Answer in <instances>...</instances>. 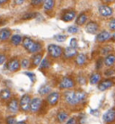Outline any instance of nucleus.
Returning <instances> with one entry per match:
<instances>
[{
    "mask_svg": "<svg viewBox=\"0 0 115 124\" xmlns=\"http://www.w3.org/2000/svg\"><path fill=\"white\" fill-rule=\"evenodd\" d=\"M66 102L71 106L84 102L86 99V93L84 91H67L64 93Z\"/></svg>",
    "mask_w": 115,
    "mask_h": 124,
    "instance_id": "1",
    "label": "nucleus"
},
{
    "mask_svg": "<svg viewBox=\"0 0 115 124\" xmlns=\"http://www.w3.org/2000/svg\"><path fill=\"white\" fill-rule=\"evenodd\" d=\"M23 45L29 53H37L41 49V45L40 43H36V42L32 41L31 38L25 37L23 40Z\"/></svg>",
    "mask_w": 115,
    "mask_h": 124,
    "instance_id": "2",
    "label": "nucleus"
},
{
    "mask_svg": "<svg viewBox=\"0 0 115 124\" xmlns=\"http://www.w3.org/2000/svg\"><path fill=\"white\" fill-rule=\"evenodd\" d=\"M31 96L28 94H24L21 97L19 101V110H21L24 112H27L30 110V103H31Z\"/></svg>",
    "mask_w": 115,
    "mask_h": 124,
    "instance_id": "3",
    "label": "nucleus"
},
{
    "mask_svg": "<svg viewBox=\"0 0 115 124\" xmlns=\"http://www.w3.org/2000/svg\"><path fill=\"white\" fill-rule=\"evenodd\" d=\"M48 51L49 54L51 57L53 58H58L62 54H63V50L60 46L56 45H50L48 46Z\"/></svg>",
    "mask_w": 115,
    "mask_h": 124,
    "instance_id": "4",
    "label": "nucleus"
},
{
    "mask_svg": "<svg viewBox=\"0 0 115 124\" xmlns=\"http://www.w3.org/2000/svg\"><path fill=\"white\" fill-rule=\"evenodd\" d=\"M7 110L10 111L11 113H16L19 110V102L17 99L14 98V99H10L7 101Z\"/></svg>",
    "mask_w": 115,
    "mask_h": 124,
    "instance_id": "5",
    "label": "nucleus"
},
{
    "mask_svg": "<svg viewBox=\"0 0 115 124\" xmlns=\"http://www.w3.org/2000/svg\"><path fill=\"white\" fill-rule=\"evenodd\" d=\"M74 86H75L74 81L71 78H69V77H64L60 81V83H59V88L60 89L69 90L71 89V88H73Z\"/></svg>",
    "mask_w": 115,
    "mask_h": 124,
    "instance_id": "6",
    "label": "nucleus"
},
{
    "mask_svg": "<svg viewBox=\"0 0 115 124\" xmlns=\"http://www.w3.org/2000/svg\"><path fill=\"white\" fill-rule=\"evenodd\" d=\"M41 106V100L40 98H33L32 100H31L30 103V111L31 112H38Z\"/></svg>",
    "mask_w": 115,
    "mask_h": 124,
    "instance_id": "7",
    "label": "nucleus"
},
{
    "mask_svg": "<svg viewBox=\"0 0 115 124\" xmlns=\"http://www.w3.org/2000/svg\"><path fill=\"white\" fill-rule=\"evenodd\" d=\"M103 121L106 123H112L115 121V109H110L103 114Z\"/></svg>",
    "mask_w": 115,
    "mask_h": 124,
    "instance_id": "8",
    "label": "nucleus"
},
{
    "mask_svg": "<svg viewBox=\"0 0 115 124\" xmlns=\"http://www.w3.org/2000/svg\"><path fill=\"white\" fill-rule=\"evenodd\" d=\"M59 99V93H51L47 97V102L51 106H54L58 103Z\"/></svg>",
    "mask_w": 115,
    "mask_h": 124,
    "instance_id": "9",
    "label": "nucleus"
},
{
    "mask_svg": "<svg viewBox=\"0 0 115 124\" xmlns=\"http://www.w3.org/2000/svg\"><path fill=\"white\" fill-rule=\"evenodd\" d=\"M113 81L111 79H106V80H103V81H102L101 83H99L98 85V89L100 91H105V90L107 89H110L111 87L113 86Z\"/></svg>",
    "mask_w": 115,
    "mask_h": 124,
    "instance_id": "10",
    "label": "nucleus"
},
{
    "mask_svg": "<svg viewBox=\"0 0 115 124\" xmlns=\"http://www.w3.org/2000/svg\"><path fill=\"white\" fill-rule=\"evenodd\" d=\"M20 68V62L17 59H12L7 63V69L10 72H16Z\"/></svg>",
    "mask_w": 115,
    "mask_h": 124,
    "instance_id": "11",
    "label": "nucleus"
},
{
    "mask_svg": "<svg viewBox=\"0 0 115 124\" xmlns=\"http://www.w3.org/2000/svg\"><path fill=\"white\" fill-rule=\"evenodd\" d=\"M99 12L100 14L102 16H110L112 15V9L108 6H105V5H102V6H100L99 7Z\"/></svg>",
    "mask_w": 115,
    "mask_h": 124,
    "instance_id": "12",
    "label": "nucleus"
},
{
    "mask_svg": "<svg viewBox=\"0 0 115 124\" xmlns=\"http://www.w3.org/2000/svg\"><path fill=\"white\" fill-rule=\"evenodd\" d=\"M12 97V92L9 89H3L0 92V100L2 101H8Z\"/></svg>",
    "mask_w": 115,
    "mask_h": 124,
    "instance_id": "13",
    "label": "nucleus"
},
{
    "mask_svg": "<svg viewBox=\"0 0 115 124\" xmlns=\"http://www.w3.org/2000/svg\"><path fill=\"white\" fill-rule=\"evenodd\" d=\"M98 29H99L98 24H96L95 22H93V21L89 22V23L86 24V27H85L86 32H88L89 34H95L96 32L98 31Z\"/></svg>",
    "mask_w": 115,
    "mask_h": 124,
    "instance_id": "14",
    "label": "nucleus"
},
{
    "mask_svg": "<svg viewBox=\"0 0 115 124\" xmlns=\"http://www.w3.org/2000/svg\"><path fill=\"white\" fill-rule=\"evenodd\" d=\"M110 38H111V34L108 31H102L100 34H98L97 37H96V40L100 42V43H102V42L109 40Z\"/></svg>",
    "mask_w": 115,
    "mask_h": 124,
    "instance_id": "15",
    "label": "nucleus"
},
{
    "mask_svg": "<svg viewBox=\"0 0 115 124\" xmlns=\"http://www.w3.org/2000/svg\"><path fill=\"white\" fill-rule=\"evenodd\" d=\"M76 16V12L75 11H68L66 12L63 16H62V20L65 21V22H69V21H72Z\"/></svg>",
    "mask_w": 115,
    "mask_h": 124,
    "instance_id": "16",
    "label": "nucleus"
},
{
    "mask_svg": "<svg viewBox=\"0 0 115 124\" xmlns=\"http://www.w3.org/2000/svg\"><path fill=\"white\" fill-rule=\"evenodd\" d=\"M11 36V31L9 29H1L0 30V41H6Z\"/></svg>",
    "mask_w": 115,
    "mask_h": 124,
    "instance_id": "17",
    "label": "nucleus"
},
{
    "mask_svg": "<svg viewBox=\"0 0 115 124\" xmlns=\"http://www.w3.org/2000/svg\"><path fill=\"white\" fill-rule=\"evenodd\" d=\"M115 63V55L113 54H110V55H107L104 59V64L106 66H112L113 64Z\"/></svg>",
    "mask_w": 115,
    "mask_h": 124,
    "instance_id": "18",
    "label": "nucleus"
},
{
    "mask_svg": "<svg viewBox=\"0 0 115 124\" xmlns=\"http://www.w3.org/2000/svg\"><path fill=\"white\" fill-rule=\"evenodd\" d=\"M64 54L67 58H71V57H73V56L77 54V50L72 48V47H67L65 49Z\"/></svg>",
    "mask_w": 115,
    "mask_h": 124,
    "instance_id": "19",
    "label": "nucleus"
},
{
    "mask_svg": "<svg viewBox=\"0 0 115 124\" xmlns=\"http://www.w3.org/2000/svg\"><path fill=\"white\" fill-rule=\"evenodd\" d=\"M86 62V56L84 54H79L76 58V63L77 65H84Z\"/></svg>",
    "mask_w": 115,
    "mask_h": 124,
    "instance_id": "20",
    "label": "nucleus"
},
{
    "mask_svg": "<svg viewBox=\"0 0 115 124\" xmlns=\"http://www.w3.org/2000/svg\"><path fill=\"white\" fill-rule=\"evenodd\" d=\"M55 4V0H44V4H43V7L46 11H50L51 10L53 7H54Z\"/></svg>",
    "mask_w": 115,
    "mask_h": 124,
    "instance_id": "21",
    "label": "nucleus"
},
{
    "mask_svg": "<svg viewBox=\"0 0 115 124\" xmlns=\"http://www.w3.org/2000/svg\"><path fill=\"white\" fill-rule=\"evenodd\" d=\"M86 20H87V16H86L85 13H82V14H80L77 16L76 23H77L78 25H82V24H84L85 22H86Z\"/></svg>",
    "mask_w": 115,
    "mask_h": 124,
    "instance_id": "22",
    "label": "nucleus"
},
{
    "mask_svg": "<svg viewBox=\"0 0 115 124\" xmlns=\"http://www.w3.org/2000/svg\"><path fill=\"white\" fill-rule=\"evenodd\" d=\"M68 117V114L64 111V110H61L59 112H58L57 118H58V121L59 122H64V121H67V119Z\"/></svg>",
    "mask_w": 115,
    "mask_h": 124,
    "instance_id": "23",
    "label": "nucleus"
},
{
    "mask_svg": "<svg viewBox=\"0 0 115 124\" xmlns=\"http://www.w3.org/2000/svg\"><path fill=\"white\" fill-rule=\"evenodd\" d=\"M41 60H42V54H37L32 56V64L34 66H37L41 63Z\"/></svg>",
    "mask_w": 115,
    "mask_h": 124,
    "instance_id": "24",
    "label": "nucleus"
},
{
    "mask_svg": "<svg viewBox=\"0 0 115 124\" xmlns=\"http://www.w3.org/2000/svg\"><path fill=\"white\" fill-rule=\"evenodd\" d=\"M101 80V75L99 73H93L90 77V83L91 84H96Z\"/></svg>",
    "mask_w": 115,
    "mask_h": 124,
    "instance_id": "25",
    "label": "nucleus"
},
{
    "mask_svg": "<svg viewBox=\"0 0 115 124\" xmlns=\"http://www.w3.org/2000/svg\"><path fill=\"white\" fill-rule=\"evenodd\" d=\"M51 91V86H49V85H42V86L39 89V93L41 94V95H45V94H47V93H50Z\"/></svg>",
    "mask_w": 115,
    "mask_h": 124,
    "instance_id": "26",
    "label": "nucleus"
},
{
    "mask_svg": "<svg viewBox=\"0 0 115 124\" xmlns=\"http://www.w3.org/2000/svg\"><path fill=\"white\" fill-rule=\"evenodd\" d=\"M11 42L14 45H18L22 42V37L18 35H14L12 36V39H11Z\"/></svg>",
    "mask_w": 115,
    "mask_h": 124,
    "instance_id": "27",
    "label": "nucleus"
},
{
    "mask_svg": "<svg viewBox=\"0 0 115 124\" xmlns=\"http://www.w3.org/2000/svg\"><path fill=\"white\" fill-rule=\"evenodd\" d=\"M16 122V119H15L14 115H10V116L6 117V121H5V123L6 124H15Z\"/></svg>",
    "mask_w": 115,
    "mask_h": 124,
    "instance_id": "28",
    "label": "nucleus"
},
{
    "mask_svg": "<svg viewBox=\"0 0 115 124\" xmlns=\"http://www.w3.org/2000/svg\"><path fill=\"white\" fill-rule=\"evenodd\" d=\"M51 66V62H49V60L47 58L41 60V69H45V68H49Z\"/></svg>",
    "mask_w": 115,
    "mask_h": 124,
    "instance_id": "29",
    "label": "nucleus"
},
{
    "mask_svg": "<svg viewBox=\"0 0 115 124\" xmlns=\"http://www.w3.org/2000/svg\"><path fill=\"white\" fill-rule=\"evenodd\" d=\"M55 39H56V41L59 42V43H63V42L66 41V39H67V36L65 35H55Z\"/></svg>",
    "mask_w": 115,
    "mask_h": 124,
    "instance_id": "30",
    "label": "nucleus"
},
{
    "mask_svg": "<svg viewBox=\"0 0 115 124\" xmlns=\"http://www.w3.org/2000/svg\"><path fill=\"white\" fill-rule=\"evenodd\" d=\"M79 31V29H78L77 26H76V25H72V26H69L68 28V32L69 34H76V33H77Z\"/></svg>",
    "mask_w": 115,
    "mask_h": 124,
    "instance_id": "31",
    "label": "nucleus"
},
{
    "mask_svg": "<svg viewBox=\"0 0 115 124\" xmlns=\"http://www.w3.org/2000/svg\"><path fill=\"white\" fill-rule=\"evenodd\" d=\"M29 64H30V62H29V60L28 59H24L23 61H22V62L20 63V65L23 67V68H28L29 67Z\"/></svg>",
    "mask_w": 115,
    "mask_h": 124,
    "instance_id": "32",
    "label": "nucleus"
},
{
    "mask_svg": "<svg viewBox=\"0 0 115 124\" xmlns=\"http://www.w3.org/2000/svg\"><path fill=\"white\" fill-rule=\"evenodd\" d=\"M35 16H36L35 13H29V14H25L24 16H23V19H24V20H26V19H31V18H33Z\"/></svg>",
    "mask_w": 115,
    "mask_h": 124,
    "instance_id": "33",
    "label": "nucleus"
},
{
    "mask_svg": "<svg viewBox=\"0 0 115 124\" xmlns=\"http://www.w3.org/2000/svg\"><path fill=\"white\" fill-rule=\"evenodd\" d=\"M112 48L111 47V46H106V47L102 49V54H105L109 53L110 51H112Z\"/></svg>",
    "mask_w": 115,
    "mask_h": 124,
    "instance_id": "34",
    "label": "nucleus"
},
{
    "mask_svg": "<svg viewBox=\"0 0 115 124\" xmlns=\"http://www.w3.org/2000/svg\"><path fill=\"white\" fill-rule=\"evenodd\" d=\"M109 26H110V28L112 30H115V18H113V19H112V20L110 21Z\"/></svg>",
    "mask_w": 115,
    "mask_h": 124,
    "instance_id": "35",
    "label": "nucleus"
},
{
    "mask_svg": "<svg viewBox=\"0 0 115 124\" xmlns=\"http://www.w3.org/2000/svg\"><path fill=\"white\" fill-rule=\"evenodd\" d=\"M70 45H71V46L70 47H72V48L76 49V47L77 46V40L76 39H71V41H70Z\"/></svg>",
    "mask_w": 115,
    "mask_h": 124,
    "instance_id": "36",
    "label": "nucleus"
},
{
    "mask_svg": "<svg viewBox=\"0 0 115 124\" xmlns=\"http://www.w3.org/2000/svg\"><path fill=\"white\" fill-rule=\"evenodd\" d=\"M43 0H32V6H39Z\"/></svg>",
    "mask_w": 115,
    "mask_h": 124,
    "instance_id": "37",
    "label": "nucleus"
},
{
    "mask_svg": "<svg viewBox=\"0 0 115 124\" xmlns=\"http://www.w3.org/2000/svg\"><path fill=\"white\" fill-rule=\"evenodd\" d=\"M6 55L1 54H0V64H3L4 62H6Z\"/></svg>",
    "mask_w": 115,
    "mask_h": 124,
    "instance_id": "38",
    "label": "nucleus"
},
{
    "mask_svg": "<svg viewBox=\"0 0 115 124\" xmlns=\"http://www.w3.org/2000/svg\"><path fill=\"white\" fill-rule=\"evenodd\" d=\"M25 74H26L27 76H29L32 82H34V81H35V75H34L33 73H32V72H26Z\"/></svg>",
    "mask_w": 115,
    "mask_h": 124,
    "instance_id": "39",
    "label": "nucleus"
},
{
    "mask_svg": "<svg viewBox=\"0 0 115 124\" xmlns=\"http://www.w3.org/2000/svg\"><path fill=\"white\" fill-rule=\"evenodd\" d=\"M66 124H77V121H76L75 118H71V119L68 120V122H67Z\"/></svg>",
    "mask_w": 115,
    "mask_h": 124,
    "instance_id": "40",
    "label": "nucleus"
},
{
    "mask_svg": "<svg viewBox=\"0 0 115 124\" xmlns=\"http://www.w3.org/2000/svg\"><path fill=\"white\" fill-rule=\"evenodd\" d=\"M113 73H114V70H107V71L105 72V75L110 76V75H112Z\"/></svg>",
    "mask_w": 115,
    "mask_h": 124,
    "instance_id": "41",
    "label": "nucleus"
},
{
    "mask_svg": "<svg viewBox=\"0 0 115 124\" xmlns=\"http://www.w3.org/2000/svg\"><path fill=\"white\" fill-rule=\"evenodd\" d=\"M102 59H99L98 61H97V63H96V69H100L102 67Z\"/></svg>",
    "mask_w": 115,
    "mask_h": 124,
    "instance_id": "42",
    "label": "nucleus"
},
{
    "mask_svg": "<svg viewBox=\"0 0 115 124\" xmlns=\"http://www.w3.org/2000/svg\"><path fill=\"white\" fill-rule=\"evenodd\" d=\"M78 83H81V84H84L85 83V79L84 77H78Z\"/></svg>",
    "mask_w": 115,
    "mask_h": 124,
    "instance_id": "43",
    "label": "nucleus"
},
{
    "mask_svg": "<svg viewBox=\"0 0 115 124\" xmlns=\"http://www.w3.org/2000/svg\"><path fill=\"white\" fill-rule=\"evenodd\" d=\"M25 0H14V2H15V4H17V5H22V4L24 3Z\"/></svg>",
    "mask_w": 115,
    "mask_h": 124,
    "instance_id": "44",
    "label": "nucleus"
},
{
    "mask_svg": "<svg viewBox=\"0 0 115 124\" xmlns=\"http://www.w3.org/2000/svg\"><path fill=\"white\" fill-rule=\"evenodd\" d=\"M15 124H27V122L24 121H18V122H16Z\"/></svg>",
    "mask_w": 115,
    "mask_h": 124,
    "instance_id": "45",
    "label": "nucleus"
},
{
    "mask_svg": "<svg viewBox=\"0 0 115 124\" xmlns=\"http://www.w3.org/2000/svg\"><path fill=\"white\" fill-rule=\"evenodd\" d=\"M7 0H0V4H4V3H6Z\"/></svg>",
    "mask_w": 115,
    "mask_h": 124,
    "instance_id": "46",
    "label": "nucleus"
},
{
    "mask_svg": "<svg viewBox=\"0 0 115 124\" xmlns=\"http://www.w3.org/2000/svg\"><path fill=\"white\" fill-rule=\"evenodd\" d=\"M105 2H112V1H114V0H104Z\"/></svg>",
    "mask_w": 115,
    "mask_h": 124,
    "instance_id": "47",
    "label": "nucleus"
},
{
    "mask_svg": "<svg viewBox=\"0 0 115 124\" xmlns=\"http://www.w3.org/2000/svg\"><path fill=\"white\" fill-rule=\"evenodd\" d=\"M112 38H113V40L115 41V33H114V35H113V36H112Z\"/></svg>",
    "mask_w": 115,
    "mask_h": 124,
    "instance_id": "48",
    "label": "nucleus"
},
{
    "mask_svg": "<svg viewBox=\"0 0 115 124\" xmlns=\"http://www.w3.org/2000/svg\"><path fill=\"white\" fill-rule=\"evenodd\" d=\"M0 124H2V122H1V121H0Z\"/></svg>",
    "mask_w": 115,
    "mask_h": 124,
    "instance_id": "49",
    "label": "nucleus"
}]
</instances>
